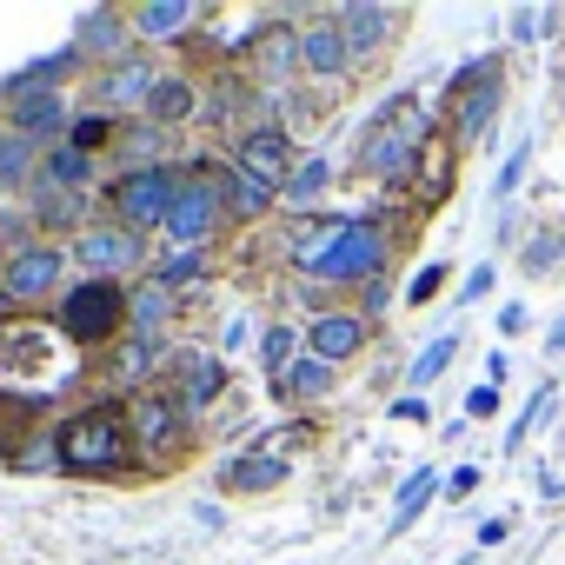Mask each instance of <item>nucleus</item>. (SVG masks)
Listing matches in <instances>:
<instances>
[{"mask_svg": "<svg viewBox=\"0 0 565 565\" xmlns=\"http://www.w3.org/2000/svg\"><path fill=\"white\" fill-rule=\"evenodd\" d=\"M439 287H446V266H439V259H426V266L406 279V307H433V300H439Z\"/></svg>", "mask_w": 565, "mask_h": 565, "instance_id": "4c0bfd02", "label": "nucleus"}, {"mask_svg": "<svg viewBox=\"0 0 565 565\" xmlns=\"http://www.w3.org/2000/svg\"><path fill=\"white\" fill-rule=\"evenodd\" d=\"M499 114H505V74L492 67L486 81H472L466 94H452V140L459 147H486L492 127H499Z\"/></svg>", "mask_w": 565, "mask_h": 565, "instance_id": "f8f14e48", "label": "nucleus"}, {"mask_svg": "<svg viewBox=\"0 0 565 565\" xmlns=\"http://www.w3.org/2000/svg\"><path fill=\"white\" fill-rule=\"evenodd\" d=\"M54 439H61V472H81V479H114V472H127V466L140 459L120 399H100V406L61 419Z\"/></svg>", "mask_w": 565, "mask_h": 565, "instance_id": "f03ea898", "label": "nucleus"}, {"mask_svg": "<svg viewBox=\"0 0 565 565\" xmlns=\"http://www.w3.org/2000/svg\"><path fill=\"white\" fill-rule=\"evenodd\" d=\"M287 259L300 279H320V287H366V279L386 273L393 259V233L380 213H333V220H307L287 239Z\"/></svg>", "mask_w": 565, "mask_h": 565, "instance_id": "f257e3e1", "label": "nucleus"}, {"mask_svg": "<svg viewBox=\"0 0 565 565\" xmlns=\"http://www.w3.org/2000/svg\"><path fill=\"white\" fill-rule=\"evenodd\" d=\"M8 127L47 153V147H61V140H67L74 114H67V100H61V94H21V100H8Z\"/></svg>", "mask_w": 565, "mask_h": 565, "instance_id": "6ab92c4d", "label": "nucleus"}, {"mask_svg": "<svg viewBox=\"0 0 565 565\" xmlns=\"http://www.w3.org/2000/svg\"><path fill=\"white\" fill-rule=\"evenodd\" d=\"M525 327H532V313H525L519 300H512V307H499V333H505V340H512V333H525Z\"/></svg>", "mask_w": 565, "mask_h": 565, "instance_id": "de8ad7c7", "label": "nucleus"}, {"mask_svg": "<svg viewBox=\"0 0 565 565\" xmlns=\"http://www.w3.org/2000/svg\"><path fill=\"white\" fill-rule=\"evenodd\" d=\"M366 340H373V320H360V307H327L307 327V353L327 366H353L366 353Z\"/></svg>", "mask_w": 565, "mask_h": 565, "instance_id": "9b49d317", "label": "nucleus"}, {"mask_svg": "<svg viewBox=\"0 0 565 565\" xmlns=\"http://www.w3.org/2000/svg\"><path fill=\"white\" fill-rule=\"evenodd\" d=\"M558 259H565V239H558V233H532V246L519 253V266H525L532 279H545V273H552Z\"/></svg>", "mask_w": 565, "mask_h": 565, "instance_id": "c9c22d12", "label": "nucleus"}, {"mask_svg": "<svg viewBox=\"0 0 565 565\" xmlns=\"http://www.w3.org/2000/svg\"><path fill=\"white\" fill-rule=\"evenodd\" d=\"M479 492V466H452V479H446V499H472Z\"/></svg>", "mask_w": 565, "mask_h": 565, "instance_id": "49530a36", "label": "nucleus"}, {"mask_svg": "<svg viewBox=\"0 0 565 565\" xmlns=\"http://www.w3.org/2000/svg\"><path fill=\"white\" fill-rule=\"evenodd\" d=\"M545 353H565V320H552V327H545Z\"/></svg>", "mask_w": 565, "mask_h": 565, "instance_id": "3c124183", "label": "nucleus"}, {"mask_svg": "<svg viewBox=\"0 0 565 565\" xmlns=\"http://www.w3.org/2000/svg\"><path fill=\"white\" fill-rule=\"evenodd\" d=\"M505 373H512V353H486V380H492V386H499V380H505Z\"/></svg>", "mask_w": 565, "mask_h": 565, "instance_id": "8fccbe9b", "label": "nucleus"}, {"mask_svg": "<svg viewBox=\"0 0 565 565\" xmlns=\"http://www.w3.org/2000/svg\"><path fill=\"white\" fill-rule=\"evenodd\" d=\"M300 67V28H273V34H259V74H266V87H279Z\"/></svg>", "mask_w": 565, "mask_h": 565, "instance_id": "c756f323", "label": "nucleus"}, {"mask_svg": "<svg viewBox=\"0 0 565 565\" xmlns=\"http://www.w3.org/2000/svg\"><path fill=\"white\" fill-rule=\"evenodd\" d=\"M81 61H100V67H114V61H127L134 54V28H127V14L120 8H81L74 14V41H67Z\"/></svg>", "mask_w": 565, "mask_h": 565, "instance_id": "ddd939ff", "label": "nucleus"}, {"mask_svg": "<svg viewBox=\"0 0 565 565\" xmlns=\"http://www.w3.org/2000/svg\"><path fill=\"white\" fill-rule=\"evenodd\" d=\"M492 413H499V386H492V380H479V386L466 393V419H492Z\"/></svg>", "mask_w": 565, "mask_h": 565, "instance_id": "37998d69", "label": "nucleus"}, {"mask_svg": "<svg viewBox=\"0 0 565 565\" xmlns=\"http://www.w3.org/2000/svg\"><path fill=\"white\" fill-rule=\"evenodd\" d=\"M300 67H307L313 81H340V74L353 67V47H347V34H340V21H333V14L300 28Z\"/></svg>", "mask_w": 565, "mask_h": 565, "instance_id": "412c9836", "label": "nucleus"}, {"mask_svg": "<svg viewBox=\"0 0 565 565\" xmlns=\"http://www.w3.org/2000/svg\"><path fill=\"white\" fill-rule=\"evenodd\" d=\"M41 186H61V193H94V153H81V147H47L41 153V173H34Z\"/></svg>", "mask_w": 565, "mask_h": 565, "instance_id": "b1692460", "label": "nucleus"}, {"mask_svg": "<svg viewBox=\"0 0 565 565\" xmlns=\"http://www.w3.org/2000/svg\"><path fill=\"white\" fill-rule=\"evenodd\" d=\"M253 340V320L246 313H226V327H220V353H239Z\"/></svg>", "mask_w": 565, "mask_h": 565, "instance_id": "c03bdc74", "label": "nucleus"}, {"mask_svg": "<svg viewBox=\"0 0 565 565\" xmlns=\"http://www.w3.org/2000/svg\"><path fill=\"white\" fill-rule=\"evenodd\" d=\"M459 347H466L459 333H433V340H426V347L413 353V366H406V380H413V393H419V386H433V380H439V373H446V366L459 360Z\"/></svg>", "mask_w": 565, "mask_h": 565, "instance_id": "7c9ffc66", "label": "nucleus"}, {"mask_svg": "<svg viewBox=\"0 0 565 565\" xmlns=\"http://www.w3.org/2000/svg\"><path fill=\"white\" fill-rule=\"evenodd\" d=\"M28 206H34V220H41V226H67V233H81V226H87V193H61V186H41V180H34Z\"/></svg>", "mask_w": 565, "mask_h": 565, "instance_id": "c85d7f7f", "label": "nucleus"}, {"mask_svg": "<svg viewBox=\"0 0 565 565\" xmlns=\"http://www.w3.org/2000/svg\"><path fill=\"white\" fill-rule=\"evenodd\" d=\"M226 160H233V167H246L253 180H266L273 193L287 186V173L300 167V160H294V140H287V127H246V134H233V140H226Z\"/></svg>", "mask_w": 565, "mask_h": 565, "instance_id": "9d476101", "label": "nucleus"}, {"mask_svg": "<svg viewBox=\"0 0 565 565\" xmlns=\"http://www.w3.org/2000/svg\"><path fill=\"white\" fill-rule=\"evenodd\" d=\"M127 426H134V446H140V459H180L186 452V439H193V413L173 399V393H160V386H147V393H134L127 399Z\"/></svg>", "mask_w": 565, "mask_h": 565, "instance_id": "423d86ee", "label": "nucleus"}, {"mask_svg": "<svg viewBox=\"0 0 565 565\" xmlns=\"http://www.w3.org/2000/svg\"><path fill=\"white\" fill-rule=\"evenodd\" d=\"M525 167H532V140H519V147L505 153V167L492 173V193H499V200H512V193H519V180H525Z\"/></svg>", "mask_w": 565, "mask_h": 565, "instance_id": "58836bf2", "label": "nucleus"}, {"mask_svg": "<svg viewBox=\"0 0 565 565\" xmlns=\"http://www.w3.org/2000/svg\"><path fill=\"white\" fill-rule=\"evenodd\" d=\"M333 186V153H307L294 173H287V186H279V206H294V213H307V206H320V193Z\"/></svg>", "mask_w": 565, "mask_h": 565, "instance_id": "a878e982", "label": "nucleus"}, {"mask_svg": "<svg viewBox=\"0 0 565 565\" xmlns=\"http://www.w3.org/2000/svg\"><path fill=\"white\" fill-rule=\"evenodd\" d=\"M74 266H81V279H120L127 287V273L147 266V233H127L114 220H87L74 233Z\"/></svg>", "mask_w": 565, "mask_h": 565, "instance_id": "0eeeda50", "label": "nucleus"}, {"mask_svg": "<svg viewBox=\"0 0 565 565\" xmlns=\"http://www.w3.org/2000/svg\"><path fill=\"white\" fill-rule=\"evenodd\" d=\"M287 479H294V459H279V452H266V446H246V452H233V459L220 466V492H239V499L279 492Z\"/></svg>", "mask_w": 565, "mask_h": 565, "instance_id": "a211bd4d", "label": "nucleus"}, {"mask_svg": "<svg viewBox=\"0 0 565 565\" xmlns=\"http://www.w3.org/2000/svg\"><path fill=\"white\" fill-rule=\"evenodd\" d=\"M67 147H81V153H100V147H114V114H100V107L74 114V127H67Z\"/></svg>", "mask_w": 565, "mask_h": 565, "instance_id": "f704fd0d", "label": "nucleus"}, {"mask_svg": "<svg viewBox=\"0 0 565 565\" xmlns=\"http://www.w3.org/2000/svg\"><path fill=\"white\" fill-rule=\"evenodd\" d=\"M54 320H61L67 347H107L127 327V287L120 279H74L54 300Z\"/></svg>", "mask_w": 565, "mask_h": 565, "instance_id": "7ed1b4c3", "label": "nucleus"}, {"mask_svg": "<svg viewBox=\"0 0 565 565\" xmlns=\"http://www.w3.org/2000/svg\"><path fill=\"white\" fill-rule=\"evenodd\" d=\"M67 294V253L47 246V239H21L0 259V307L8 313H28V307H47Z\"/></svg>", "mask_w": 565, "mask_h": 565, "instance_id": "20e7f679", "label": "nucleus"}, {"mask_svg": "<svg viewBox=\"0 0 565 565\" xmlns=\"http://www.w3.org/2000/svg\"><path fill=\"white\" fill-rule=\"evenodd\" d=\"M220 393H226V360L206 347H180L173 353V399L186 413H206V406H220Z\"/></svg>", "mask_w": 565, "mask_h": 565, "instance_id": "dca6fc26", "label": "nucleus"}, {"mask_svg": "<svg viewBox=\"0 0 565 565\" xmlns=\"http://www.w3.org/2000/svg\"><path fill=\"white\" fill-rule=\"evenodd\" d=\"M226 226V206H220V193H213V180L200 173V167H186V180H180V200H173V213H167V239L173 246H193V253H206V239Z\"/></svg>", "mask_w": 565, "mask_h": 565, "instance_id": "6e6552de", "label": "nucleus"}, {"mask_svg": "<svg viewBox=\"0 0 565 565\" xmlns=\"http://www.w3.org/2000/svg\"><path fill=\"white\" fill-rule=\"evenodd\" d=\"M14 466H21V472H61V439H34V446H21Z\"/></svg>", "mask_w": 565, "mask_h": 565, "instance_id": "ea45409f", "label": "nucleus"}, {"mask_svg": "<svg viewBox=\"0 0 565 565\" xmlns=\"http://www.w3.org/2000/svg\"><path fill=\"white\" fill-rule=\"evenodd\" d=\"M300 353H307V333H294L287 320H273V327L259 333V366H266V386H279V380H287Z\"/></svg>", "mask_w": 565, "mask_h": 565, "instance_id": "bb28decb", "label": "nucleus"}, {"mask_svg": "<svg viewBox=\"0 0 565 565\" xmlns=\"http://www.w3.org/2000/svg\"><path fill=\"white\" fill-rule=\"evenodd\" d=\"M173 307H180V294L173 287H160V279H140V287H127V320H134V333H167V320H173Z\"/></svg>", "mask_w": 565, "mask_h": 565, "instance_id": "393cba45", "label": "nucleus"}, {"mask_svg": "<svg viewBox=\"0 0 565 565\" xmlns=\"http://www.w3.org/2000/svg\"><path fill=\"white\" fill-rule=\"evenodd\" d=\"M200 21H206L200 0H140V8L127 14L134 41H147V47H173V41H186Z\"/></svg>", "mask_w": 565, "mask_h": 565, "instance_id": "f3484780", "label": "nucleus"}, {"mask_svg": "<svg viewBox=\"0 0 565 565\" xmlns=\"http://www.w3.org/2000/svg\"><path fill=\"white\" fill-rule=\"evenodd\" d=\"M333 21H340V34H347L353 61L380 54V47L399 34V14H393V8H380V0H340V8H333Z\"/></svg>", "mask_w": 565, "mask_h": 565, "instance_id": "aec40b11", "label": "nucleus"}, {"mask_svg": "<svg viewBox=\"0 0 565 565\" xmlns=\"http://www.w3.org/2000/svg\"><path fill=\"white\" fill-rule=\"evenodd\" d=\"M393 419H406V426H426V419H433L426 393H406V399H393Z\"/></svg>", "mask_w": 565, "mask_h": 565, "instance_id": "a18cd8bd", "label": "nucleus"}, {"mask_svg": "<svg viewBox=\"0 0 565 565\" xmlns=\"http://www.w3.org/2000/svg\"><path fill=\"white\" fill-rule=\"evenodd\" d=\"M153 279H160V287H200V279H206V253H193V246H167L160 253V266H153Z\"/></svg>", "mask_w": 565, "mask_h": 565, "instance_id": "2f4dec72", "label": "nucleus"}, {"mask_svg": "<svg viewBox=\"0 0 565 565\" xmlns=\"http://www.w3.org/2000/svg\"><path fill=\"white\" fill-rule=\"evenodd\" d=\"M180 167H127L120 180H114V193H107V206H114V226H127V233H153V226H167V213H173V200H180Z\"/></svg>", "mask_w": 565, "mask_h": 565, "instance_id": "39448f33", "label": "nucleus"}, {"mask_svg": "<svg viewBox=\"0 0 565 565\" xmlns=\"http://www.w3.org/2000/svg\"><path fill=\"white\" fill-rule=\"evenodd\" d=\"M333 386H340V366H327V360L300 353V360H294V373L273 386V399H327Z\"/></svg>", "mask_w": 565, "mask_h": 565, "instance_id": "cd10ccee", "label": "nucleus"}, {"mask_svg": "<svg viewBox=\"0 0 565 565\" xmlns=\"http://www.w3.org/2000/svg\"><path fill=\"white\" fill-rule=\"evenodd\" d=\"M492 279H499V266H492V259H486V266H472V273L459 279V307H479V300L492 294Z\"/></svg>", "mask_w": 565, "mask_h": 565, "instance_id": "a19ab883", "label": "nucleus"}, {"mask_svg": "<svg viewBox=\"0 0 565 565\" xmlns=\"http://www.w3.org/2000/svg\"><path fill=\"white\" fill-rule=\"evenodd\" d=\"M393 307V279L380 273V279H366V287H360V320H380Z\"/></svg>", "mask_w": 565, "mask_h": 565, "instance_id": "79ce46f5", "label": "nucleus"}, {"mask_svg": "<svg viewBox=\"0 0 565 565\" xmlns=\"http://www.w3.org/2000/svg\"><path fill=\"white\" fill-rule=\"evenodd\" d=\"M419 147H426V120H419V114H406L399 127H373V140L360 147V167H366L380 186H406V180H413Z\"/></svg>", "mask_w": 565, "mask_h": 565, "instance_id": "1a4fd4ad", "label": "nucleus"}, {"mask_svg": "<svg viewBox=\"0 0 565 565\" xmlns=\"http://www.w3.org/2000/svg\"><path fill=\"white\" fill-rule=\"evenodd\" d=\"M446 492V479L433 472V466H413L406 472V486H399V499H393V519H386V539H399V532H413L419 519H426V505Z\"/></svg>", "mask_w": 565, "mask_h": 565, "instance_id": "4be33fe9", "label": "nucleus"}, {"mask_svg": "<svg viewBox=\"0 0 565 565\" xmlns=\"http://www.w3.org/2000/svg\"><path fill=\"white\" fill-rule=\"evenodd\" d=\"M499 539H512V519H486V525H479V552L499 545Z\"/></svg>", "mask_w": 565, "mask_h": 565, "instance_id": "09e8293b", "label": "nucleus"}, {"mask_svg": "<svg viewBox=\"0 0 565 565\" xmlns=\"http://www.w3.org/2000/svg\"><path fill=\"white\" fill-rule=\"evenodd\" d=\"M193 167L213 180V193H220L226 220H266V213L279 206V193H273L266 180H253L246 167H233V160H193Z\"/></svg>", "mask_w": 565, "mask_h": 565, "instance_id": "4468645a", "label": "nucleus"}, {"mask_svg": "<svg viewBox=\"0 0 565 565\" xmlns=\"http://www.w3.org/2000/svg\"><path fill=\"white\" fill-rule=\"evenodd\" d=\"M505 28H512L505 41H519V47H525V41H539V28H558V8H512V14H505Z\"/></svg>", "mask_w": 565, "mask_h": 565, "instance_id": "e433bc0d", "label": "nucleus"}, {"mask_svg": "<svg viewBox=\"0 0 565 565\" xmlns=\"http://www.w3.org/2000/svg\"><path fill=\"white\" fill-rule=\"evenodd\" d=\"M552 399H558V393H552V380H545V386H539V393H532V399H525V406L512 413V426H505V459H512V452H519V446H525V439H532L539 426H545Z\"/></svg>", "mask_w": 565, "mask_h": 565, "instance_id": "473e14b6", "label": "nucleus"}, {"mask_svg": "<svg viewBox=\"0 0 565 565\" xmlns=\"http://www.w3.org/2000/svg\"><path fill=\"white\" fill-rule=\"evenodd\" d=\"M153 87H160V67H153L147 54H127V61L100 67V81H94V107H100V114L147 107V100H153Z\"/></svg>", "mask_w": 565, "mask_h": 565, "instance_id": "2eb2a0df", "label": "nucleus"}, {"mask_svg": "<svg viewBox=\"0 0 565 565\" xmlns=\"http://www.w3.org/2000/svg\"><path fill=\"white\" fill-rule=\"evenodd\" d=\"M153 373H160V340H153V333H134V340L120 347V380H134V386L147 393Z\"/></svg>", "mask_w": 565, "mask_h": 565, "instance_id": "72a5a7b5", "label": "nucleus"}, {"mask_svg": "<svg viewBox=\"0 0 565 565\" xmlns=\"http://www.w3.org/2000/svg\"><path fill=\"white\" fill-rule=\"evenodd\" d=\"M200 114V87L186 81V74H160V87H153V100H147V120L167 134V127H186Z\"/></svg>", "mask_w": 565, "mask_h": 565, "instance_id": "5701e85b", "label": "nucleus"}]
</instances>
